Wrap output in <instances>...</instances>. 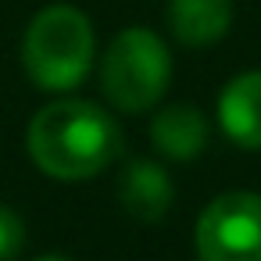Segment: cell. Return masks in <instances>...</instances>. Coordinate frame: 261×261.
Instances as JSON below:
<instances>
[{
    "label": "cell",
    "mask_w": 261,
    "mask_h": 261,
    "mask_svg": "<svg viewBox=\"0 0 261 261\" xmlns=\"http://www.w3.org/2000/svg\"><path fill=\"white\" fill-rule=\"evenodd\" d=\"M25 143L47 175L75 182L104 172L118 158L122 133L118 122L90 100H54L36 111Z\"/></svg>",
    "instance_id": "6da1fadb"
},
{
    "label": "cell",
    "mask_w": 261,
    "mask_h": 261,
    "mask_svg": "<svg viewBox=\"0 0 261 261\" xmlns=\"http://www.w3.org/2000/svg\"><path fill=\"white\" fill-rule=\"evenodd\" d=\"M22 65L40 90H75L93 65V25L72 4L43 8L22 40Z\"/></svg>",
    "instance_id": "7a4b0ae2"
},
{
    "label": "cell",
    "mask_w": 261,
    "mask_h": 261,
    "mask_svg": "<svg viewBox=\"0 0 261 261\" xmlns=\"http://www.w3.org/2000/svg\"><path fill=\"white\" fill-rule=\"evenodd\" d=\"M172 79V54L150 29H122L100 65L104 93L122 111H147L154 108Z\"/></svg>",
    "instance_id": "3957f363"
},
{
    "label": "cell",
    "mask_w": 261,
    "mask_h": 261,
    "mask_svg": "<svg viewBox=\"0 0 261 261\" xmlns=\"http://www.w3.org/2000/svg\"><path fill=\"white\" fill-rule=\"evenodd\" d=\"M200 261H261V193L232 190L197 218Z\"/></svg>",
    "instance_id": "277c9868"
},
{
    "label": "cell",
    "mask_w": 261,
    "mask_h": 261,
    "mask_svg": "<svg viewBox=\"0 0 261 261\" xmlns=\"http://www.w3.org/2000/svg\"><path fill=\"white\" fill-rule=\"evenodd\" d=\"M218 122L232 143L247 150H261V68L236 75L222 90Z\"/></svg>",
    "instance_id": "5b68a950"
},
{
    "label": "cell",
    "mask_w": 261,
    "mask_h": 261,
    "mask_svg": "<svg viewBox=\"0 0 261 261\" xmlns=\"http://www.w3.org/2000/svg\"><path fill=\"white\" fill-rule=\"evenodd\" d=\"M150 140L165 158L193 161L207 147V115L193 104H172V108L154 115Z\"/></svg>",
    "instance_id": "8992f818"
},
{
    "label": "cell",
    "mask_w": 261,
    "mask_h": 261,
    "mask_svg": "<svg viewBox=\"0 0 261 261\" xmlns=\"http://www.w3.org/2000/svg\"><path fill=\"white\" fill-rule=\"evenodd\" d=\"M168 25L186 47H211L232 25V0H172Z\"/></svg>",
    "instance_id": "52a82bcc"
},
{
    "label": "cell",
    "mask_w": 261,
    "mask_h": 261,
    "mask_svg": "<svg viewBox=\"0 0 261 261\" xmlns=\"http://www.w3.org/2000/svg\"><path fill=\"white\" fill-rule=\"evenodd\" d=\"M175 200V190H172V179L161 165L154 161H133L122 175V204L133 218L140 222H158L168 215Z\"/></svg>",
    "instance_id": "ba28073f"
},
{
    "label": "cell",
    "mask_w": 261,
    "mask_h": 261,
    "mask_svg": "<svg viewBox=\"0 0 261 261\" xmlns=\"http://www.w3.org/2000/svg\"><path fill=\"white\" fill-rule=\"evenodd\" d=\"M25 247V225L22 218L0 204V261H15Z\"/></svg>",
    "instance_id": "9c48e42d"
},
{
    "label": "cell",
    "mask_w": 261,
    "mask_h": 261,
    "mask_svg": "<svg viewBox=\"0 0 261 261\" xmlns=\"http://www.w3.org/2000/svg\"><path fill=\"white\" fill-rule=\"evenodd\" d=\"M36 261H72V257H65V254H43V257H36Z\"/></svg>",
    "instance_id": "30bf717a"
}]
</instances>
